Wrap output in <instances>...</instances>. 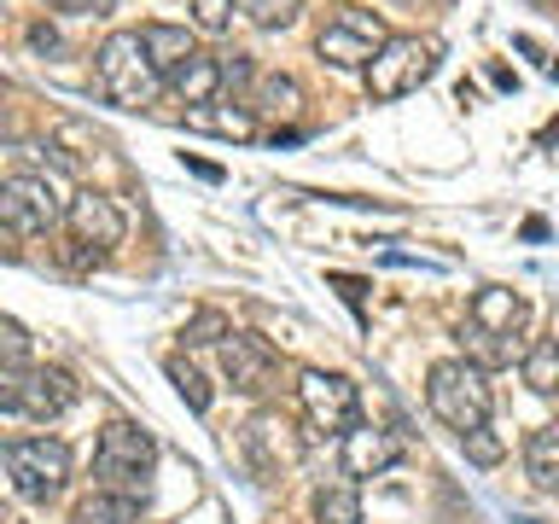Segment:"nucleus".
Listing matches in <instances>:
<instances>
[{
    "mask_svg": "<svg viewBox=\"0 0 559 524\" xmlns=\"http://www.w3.org/2000/svg\"><path fill=\"white\" fill-rule=\"evenodd\" d=\"M426 402H431V414L461 437L489 426V408H496L484 367H472V361H437L426 373Z\"/></svg>",
    "mask_w": 559,
    "mask_h": 524,
    "instance_id": "1",
    "label": "nucleus"
},
{
    "mask_svg": "<svg viewBox=\"0 0 559 524\" xmlns=\"http://www.w3.org/2000/svg\"><path fill=\"white\" fill-rule=\"evenodd\" d=\"M94 70H99L105 94H111L117 105H129V111H146V105L164 94V76L152 70V59H146V47H140L134 29H111V35H105Z\"/></svg>",
    "mask_w": 559,
    "mask_h": 524,
    "instance_id": "2",
    "label": "nucleus"
},
{
    "mask_svg": "<svg viewBox=\"0 0 559 524\" xmlns=\"http://www.w3.org/2000/svg\"><path fill=\"white\" fill-rule=\"evenodd\" d=\"M437 59H443V41L437 35H391L373 64H367V94L373 99H408L431 82Z\"/></svg>",
    "mask_w": 559,
    "mask_h": 524,
    "instance_id": "3",
    "label": "nucleus"
},
{
    "mask_svg": "<svg viewBox=\"0 0 559 524\" xmlns=\"http://www.w3.org/2000/svg\"><path fill=\"white\" fill-rule=\"evenodd\" d=\"M152 466H157V443H152V431L134 426V419H111V426L99 431L94 472L105 478V489L140 501V496H146V484H152Z\"/></svg>",
    "mask_w": 559,
    "mask_h": 524,
    "instance_id": "4",
    "label": "nucleus"
},
{
    "mask_svg": "<svg viewBox=\"0 0 559 524\" xmlns=\"http://www.w3.org/2000/svg\"><path fill=\"white\" fill-rule=\"evenodd\" d=\"M82 384L64 367H24V373L0 379V414H24V419H59L76 408Z\"/></svg>",
    "mask_w": 559,
    "mask_h": 524,
    "instance_id": "5",
    "label": "nucleus"
},
{
    "mask_svg": "<svg viewBox=\"0 0 559 524\" xmlns=\"http://www.w3.org/2000/svg\"><path fill=\"white\" fill-rule=\"evenodd\" d=\"M384 41H391V29H384L379 12L332 7V17H326V29H321V41H314V52H321L326 64H338V70H367Z\"/></svg>",
    "mask_w": 559,
    "mask_h": 524,
    "instance_id": "6",
    "label": "nucleus"
},
{
    "mask_svg": "<svg viewBox=\"0 0 559 524\" xmlns=\"http://www.w3.org/2000/svg\"><path fill=\"white\" fill-rule=\"evenodd\" d=\"M7 472H12V489L24 501H52L70 478V449L59 437H17L7 449Z\"/></svg>",
    "mask_w": 559,
    "mask_h": 524,
    "instance_id": "7",
    "label": "nucleus"
},
{
    "mask_svg": "<svg viewBox=\"0 0 559 524\" xmlns=\"http://www.w3.org/2000/svg\"><path fill=\"white\" fill-rule=\"evenodd\" d=\"M297 402H304V419L314 431H338L344 437L361 419V391L344 373H321V367H309V373L297 379Z\"/></svg>",
    "mask_w": 559,
    "mask_h": 524,
    "instance_id": "8",
    "label": "nucleus"
},
{
    "mask_svg": "<svg viewBox=\"0 0 559 524\" xmlns=\"http://www.w3.org/2000/svg\"><path fill=\"white\" fill-rule=\"evenodd\" d=\"M59 222V192L47 175H7L0 181V227L12 234H47Z\"/></svg>",
    "mask_w": 559,
    "mask_h": 524,
    "instance_id": "9",
    "label": "nucleus"
},
{
    "mask_svg": "<svg viewBox=\"0 0 559 524\" xmlns=\"http://www.w3.org/2000/svg\"><path fill=\"white\" fill-rule=\"evenodd\" d=\"M239 454H245V466H251V478L269 484L286 466H297V431L280 414H257L251 426L239 431Z\"/></svg>",
    "mask_w": 559,
    "mask_h": 524,
    "instance_id": "10",
    "label": "nucleus"
},
{
    "mask_svg": "<svg viewBox=\"0 0 559 524\" xmlns=\"http://www.w3.org/2000/svg\"><path fill=\"white\" fill-rule=\"evenodd\" d=\"M64 227H70V239L87 245L94 257H105L111 245H122V234H129V222H122V210L105 199V192L94 187H82L76 199L64 204Z\"/></svg>",
    "mask_w": 559,
    "mask_h": 524,
    "instance_id": "11",
    "label": "nucleus"
},
{
    "mask_svg": "<svg viewBox=\"0 0 559 524\" xmlns=\"http://www.w3.org/2000/svg\"><path fill=\"white\" fill-rule=\"evenodd\" d=\"M274 344L269 338H257V332H227L222 338V373H227V384L234 391H245V396H262L274 384Z\"/></svg>",
    "mask_w": 559,
    "mask_h": 524,
    "instance_id": "12",
    "label": "nucleus"
},
{
    "mask_svg": "<svg viewBox=\"0 0 559 524\" xmlns=\"http://www.w3.org/2000/svg\"><path fill=\"white\" fill-rule=\"evenodd\" d=\"M338 461H344V478H356V484H361V478H379L384 466L402 461V437L384 431V426H367V419H356V426L344 431Z\"/></svg>",
    "mask_w": 559,
    "mask_h": 524,
    "instance_id": "13",
    "label": "nucleus"
},
{
    "mask_svg": "<svg viewBox=\"0 0 559 524\" xmlns=\"http://www.w3.org/2000/svg\"><path fill=\"white\" fill-rule=\"evenodd\" d=\"M472 332H484V338H501V344H513L524 321H531V303H524V291L513 286H484L478 297H472Z\"/></svg>",
    "mask_w": 559,
    "mask_h": 524,
    "instance_id": "14",
    "label": "nucleus"
},
{
    "mask_svg": "<svg viewBox=\"0 0 559 524\" xmlns=\"http://www.w3.org/2000/svg\"><path fill=\"white\" fill-rule=\"evenodd\" d=\"M134 35H140V47H146V59H152L157 76H169L175 64H187L192 52H199V47H192V29H181V24H140Z\"/></svg>",
    "mask_w": 559,
    "mask_h": 524,
    "instance_id": "15",
    "label": "nucleus"
},
{
    "mask_svg": "<svg viewBox=\"0 0 559 524\" xmlns=\"http://www.w3.org/2000/svg\"><path fill=\"white\" fill-rule=\"evenodd\" d=\"M169 87L181 94L187 105H210L222 94V59H210V52H192L187 64L169 70Z\"/></svg>",
    "mask_w": 559,
    "mask_h": 524,
    "instance_id": "16",
    "label": "nucleus"
},
{
    "mask_svg": "<svg viewBox=\"0 0 559 524\" xmlns=\"http://www.w3.org/2000/svg\"><path fill=\"white\" fill-rule=\"evenodd\" d=\"M524 472H531L536 489H559V419L531 431V443H524Z\"/></svg>",
    "mask_w": 559,
    "mask_h": 524,
    "instance_id": "17",
    "label": "nucleus"
},
{
    "mask_svg": "<svg viewBox=\"0 0 559 524\" xmlns=\"http://www.w3.org/2000/svg\"><path fill=\"white\" fill-rule=\"evenodd\" d=\"M519 373H524V384H531L536 396H554L559 391V338H542V344L524 349Z\"/></svg>",
    "mask_w": 559,
    "mask_h": 524,
    "instance_id": "18",
    "label": "nucleus"
},
{
    "mask_svg": "<svg viewBox=\"0 0 559 524\" xmlns=\"http://www.w3.org/2000/svg\"><path fill=\"white\" fill-rule=\"evenodd\" d=\"M76 524H140V501L117 496V489H94V496L76 507Z\"/></svg>",
    "mask_w": 559,
    "mask_h": 524,
    "instance_id": "19",
    "label": "nucleus"
},
{
    "mask_svg": "<svg viewBox=\"0 0 559 524\" xmlns=\"http://www.w3.org/2000/svg\"><path fill=\"white\" fill-rule=\"evenodd\" d=\"M192 122H199V129H210V134H222V140H251L257 134V117L245 111V105H199V111H192Z\"/></svg>",
    "mask_w": 559,
    "mask_h": 524,
    "instance_id": "20",
    "label": "nucleus"
},
{
    "mask_svg": "<svg viewBox=\"0 0 559 524\" xmlns=\"http://www.w3.org/2000/svg\"><path fill=\"white\" fill-rule=\"evenodd\" d=\"M314 519H321V524H361V496H356V484L321 489V496H314Z\"/></svg>",
    "mask_w": 559,
    "mask_h": 524,
    "instance_id": "21",
    "label": "nucleus"
},
{
    "mask_svg": "<svg viewBox=\"0 0 559 524\" xmlns=\"http://www.w3.org/2000/svg\"><path fill=\"white\" fill-rule=\"evenodd\" d=\"M169 384H175V391H181V402H187L192 414H204V408H210V384H204V373H199V367H192V361L169 356Z\"/></svg>",
    "mask_w": 559,
    "mask_h": 524,
    "instance_id": "22",
    "label": "nucleus"
},
{
    "mask_svg": "<svg viewBox=\"0 0 559 524\" xmlns=\"http://www.w3.org/2000/svg\"><path fill=\"white\" fill-rule=\"evenodd\" d=\"M29 356H35L29 332L17 326V321H0V373H24Z\"/></svg>",
    "mask_w": 559,
    "mask_h": 524,
    "instance_id": "23",
    "label": "nucleus"
},
{
    "mask_svg": "<svg viewBox=\"0 0 559 524\" xmlns=\"http://www.w3.org/2000/svg\"><path fill=\"white\" fill-rule=\"evenodd\" d=\"M239 7L251 12V24H262V29H286V24H297L304 0H239Z\"/></svg>",
    "mask_w": 559,
    "mask_h": 524,
    "instance_id": "24",
    "label": "nucleus"
},
{
    "mask_svg": "<svg viewBox=\"0 0 559 524\" xmlns=\"http://www.w3.org/2000/svg\"><path fill=\"white\" fill-rule=\"evenodd\" d=\"M227 332H234V326H227L222 309H199V314H192V321L181 326V344H187V349H192V344H222Z\"/></svg>",
    "mask_w": 559,
    "mask_h": 524,
    "instance_id": "25",
    "label": "nucleus"
},
{
    "mask_svg": "<svg viewBox=\"0 0 559 524\" xmlns=\"http://www.w3.org/2000/svg\"><path fill=\"white\" fill-rule=\"evenodd\" d=\"M461 443H466V461H478V466H496L501 454H507V443H501V437L489 431V426H478V431H466Z\"/></svg>",
    "mask_w": 559,
    "mask_h": 524,
    "instance_id": "26",
    "label": "nucleus"
},
{
    "mask_svg": "<svg viewBox=\"0 0 559 524\" xmlns=\"http://www.w3.org/2000/svg\"><path fill=\"white\" fill-rule=\"evenodd\" d=\"M192 24L210 29V35H222L227 24H234V0H192Z\"/></svg>",
    "mask_w": 559,
    "mask_h": 524,
    "instance_id": "27",
    "label": "nucleus"
},
{
    "mask_svg": "<svg viewBox=\"0 0 559 524\" xmlns=\"http://www.w3.org/2000/svg\"><path fill=\"white\" fill-rule=\"evenodd\" d=\"M262 99H269L274 111H297V99H304V94H297L292 76H269V82H262Z\"/></svg>",
    "mask_w": 559,
    "mask_h": 524,
    "instance_id": "28",
    "label": "nucleus"
},
{
    "mask_svg": "<svg viewBox=\"0 0 559 524\" xmlns=\"http://www.w3.org/2000/svg\"><path fill=\"white\" fill-rule=\"evenodd\" d=\"M245 82H251V64H245L239 52H234V59H222V87H245Z\"/></svg>",
    "mask_w": 559,
    "mask_h": 524,
    "instance_id": "29",
    "label": "nucleus"
},
{
    "mask_svg": "<svg viewBox=\"0 0 559 524\" xmlns=\"http://www.w3.org/2000/svg\"><path fill=\"white\" fill-rule=\"evenodd\" d=\"M326 279H332V286H338V291L349 297V303H361V291H367L361 279H349V274H326Z\"/></svg>",
    "mask_w": 559,
    "mask_h": 524,
    "instance_id": "30",
    "label": "nucleus"
},
{
    "mask_svg": "<svg viewBox=\"0 0 559 524\" xmlns=\"http://www.w3.org/2000/svg\"><path fill=\"white\" fill-rule=\"evenodd\" d=\"M82 7H87V12H99V17H105V12H111V7H117V0H82Z\"/></svg>",
    "mask_w": 559,
    "mask_h": 524,
    "instance_id": "31",
    "label": "nucleus"
},
{
    "mask_svg": "<svg viewBox=\"0 0 559 524\" xmlns=\"http://www.w3.org/2000/svg\"><path fill=\"white\" fill-rule=\"evenodd\" d=\"M554 140H559V117L548 122V129H542V146H554Z\"/></svg>",
    "mask_w": 559,
    "mask_h": 524,
    "instance_id": "32",
    "label": "nucleus"
},
{
    "mask_svg": "<svg viewBox=\"0 0 559 524\" xmlns=\"http://www.w3.org/2000/svg\"><path fill=\"white\" fill-rule=\"evenodd\" d=\"M7 134H12V117H7V111H0V140H7Z\"/></svg>",
    "mask_w": 559,
    "mask_h": 524,
    "instance_id": "33",
    "label": "nucleus"
},
{
    "mask_svg": "<svg viewBox=\"0 0 559 524\" xmlns=\"http://www.w3.org/2000/svg\"><path fill=\"white\" fill-rule=\"evenodd\" d=\"M52 7H82V0H52Z\"/></svg>",
    "mask_w": 559,
    "mask_h": 524,
    "instance_id": "34",
    "label": "nucleus"
}]
</instances>
